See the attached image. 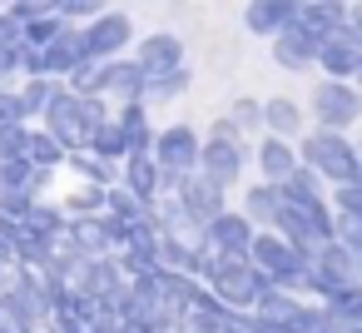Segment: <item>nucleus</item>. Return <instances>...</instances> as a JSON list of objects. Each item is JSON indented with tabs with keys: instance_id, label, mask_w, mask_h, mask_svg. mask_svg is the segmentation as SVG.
<instances>
[]
</instances>
